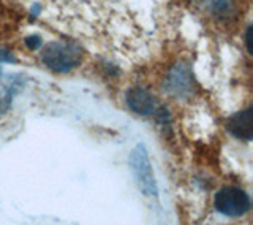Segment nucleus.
<instances>
[{"mask_svg": "<svg viewBox=\"0 0 253 225\" xmlns=\"http://www.w3.org/2000/svg\"><path fill=\"white\" fill-rule=\"evenodd\" d=\"M34 13L100 53L125 62L149 57L162 42L165 0H22Z\"/></svg>", "mask_w": 253, "mask_h": 225, "instance_id": "nucleus-1", "label": "nucleus"}, {"mask_svg": "<svg viewBox=\"0 0 253 225\" xmlns=\"http://www.w3.org/2000/svg\"><path fill=\"white\" fill-rule=\"evenodd\" d=\"M42 60L51 70L65 73L81 62V51L73 43L55 42L44 48V51L42 53Z\"/></svg>", "mask_w": 253, "mask_h": 225, "instance_id": "nucleus-2", "label": "nucleus"}, {"mask_svg": "<svg viewBox=\"0 0 253 225\" xmlns=\"http://www.w3.org/2000/svg\"><path fill=\"white\" fill-rule=\"evenodd\" d=\"M128 162H130L134 178L138 181V186L142 190V194L157 195L158 189H157L154 171H152V165H150V160H149L147 149L142 146V144H138V146L131 151Z\"/></svg>", "mask_w": 253, "mask_h": 225, "instance_id": "nucleus-3", "label": "nucleus"}, {"mask_svg": "<svg viewBox=\"0 0 253 225\" xmlns=\"http://www.w3.org/2000/svg\"><path fill=\"white\" fill-rule=\"evenodd\" d=\"M215 208L221 214L229 218H237L249 211L250 198L244 190L236 187L221 189L215 195Z\"/></svg>", "mask_w": 253, "mask_h": 225, "instance_id": "nucleus-4", "label": "nucleus"}, {"mask_svg": "<svg viewBox=\"0 0 253 225\" xmlns=\"http://www.w3.org/2000/svg\"><path fill=\"white\" fill-rule=\"evenodd\" d=\"M126 103H128V107L134 112H138V114H142V116L152 114L155 108L154 97L144 89H131L126 94Z\"/></svg>", "mask_w": 253, "mask_h": 225, "instance_id": "nucleus-5", "label": "nucleus"}, {"mask_svg": "<svg viewBox=\"0 0 253 225\" xmlns=\"http://www.w3.org/2000/svg\"><path fill=\"white\" fill-rule=\"evenodd\" d=\"M228 128L231 130L237 138L250 140L252 138V110H245L234 117L229 119Z\"/></svg>", "mask_w": 253, "mask_h": 225, "instance_id": "nucleus-6", "label": "nucleus"}, {"mask_svg": "<svg viewBox=\"0 0 253 225\" xmlns=\"http://www.w3.org/2000/svg\"><path fill=\"white\" fill-rule=\"evenodd\" d=\"M198 3H201L204 8H209L212 13H226L229 11V6H231V2L229 0H198Z\"/></svg>", "mask_w": 253, "mask_h": 225, "instance_id": "nucleus-7", "label": "nucleus"}, {"mask_svg": "<svg viewBox=\"0 0 253 225\" xmlns=\"http://www.w3.org/2000/svg\"><path fill=\"white\" fill-rule=\"evenodd\" d=\"M26 45L30 48V50H37V48L42 45V40H40V37H29V38H26Z\"/></svg>", "mask_w": 253, "mask_h": 225, "instance_id": "nucleus-8", "label": "nucleus"}, {"mask_svg": "<svg viewBox=\"0 0 253 225\" xmlns=\"http://www.w3.org/2000/svg\"><path fill=\"white\" fill-rule=\"evenodd\" d=\"M2 62H14V57L8 54L6 51H0V63Z\"/></svg>", "mask_w": 253, "mask_h": 225, "instance_id": "nucleus-9", "label": "nucleus"}]
</instances>
